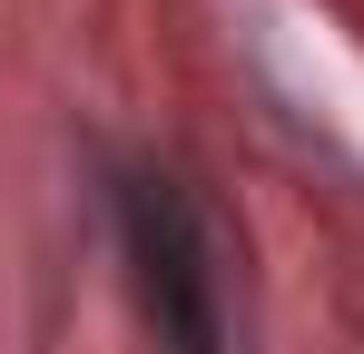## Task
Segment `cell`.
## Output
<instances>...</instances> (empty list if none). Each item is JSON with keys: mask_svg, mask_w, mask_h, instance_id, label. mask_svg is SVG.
I'll return each instance as SVG.
<instances>
[{"mask_svg": "<svg viewBox=\"0 0 364 354\" xmlns=\"http://www.w3.org/2000/svg\"><path fill=\"white\" fill-rule=\"evenodd\" d=\"M109 236H119L128 266V305L148 325L158 354H227V276H217V246L207 217L168 168L128 158L109 168Z\"/></svg>", "mask_w": 364, "mask_h": 354, "instance_id": "obj_1", "label": "cell"}]
</instances>
